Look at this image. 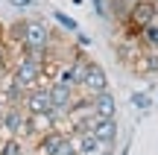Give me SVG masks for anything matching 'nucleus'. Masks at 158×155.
<instances>
[{
    "instance_id": "9d476101",
    "label": "nucleus",
    "mask_w": 158,
    "mask_h": 155,
    "mask_svg": "<svg viewBox=\"0 0 158 155\" xmlns=\"http://www.w3.org/2000/svg\"><path fill=\"white\" fill-rule=\"evenodd\" d=\"M76 138V144H79V155H97L102 149V144H100V138H97L94 132H82V135H73Z\"/></svg>"
},
{
    "instance_id": "dca6fc26",
    "label": "nucleus",
    "mask_w": 158,
    "mask_h": 155,
    "mask_svg": "<svg viewBox=\"0 0 158 155\" xmlns=\"http://www.w3.org/2000/svg\"><path fill=\"white\" fill-rule=\"evenodd\" d=\"M73 41H76L79 47H91V38H88L85 32H76V35H73Z\"/></svg>"
},
{
    "instance_id": "aec40b11",
    "label": "nucleus",
    "mask_w": 158,
    "mask_h": 155,
    "mask_svg": "<svg viewBox=\"0 0 158 155\" xmlns=\"http://www.w3.org/2000/svg\"><path fill=\"white\" fill-rule=\"evenodd\" d=\"M126 3H138V0H126Z\"/></svg>"
},
{
    "instance_id": "ddd939ff",
    "label": "nucleus",
    "mask_w": 158,
    "mask_h": 155,
    "mask_svg": "<svg viewBox=\"0 0 158 155\" xmlns=\"http://www.w3.org/2000/svg\"><path fill=\"white\" fill-rule=\"evenodd\" d=\"M129 100H132V105H135L138 111H149V108L155 105V100L149 97V94H141V91H135V94H132Z\"/></svg>"
},
{
    "instance_id": "412c9836",
    "label": "nucleus",
    "mask_w": 158,
    "mask_h": 155,
    "mask_svg": "<svg viewBox=\"0 0 158 155\" xmlns=\"http://www.w3.org/2000/svg\"><path fill=\"white\" fill-rule=\"evenodd\" d=\"M155 105H158V100H155Z\"/></svg>"
},
{
    "instance_id": "423d86ee",
    "label": "nucleus",
    "mask_w": 158,
    "mask_h": 155,
    "mask_svg": "<svg viewBox=\"0 0 158 155\" xmlns=\"http://www.w3.org/2000/svg\"><path fill=\"white\" fill-rule=\"evenodd\" d=\"M82 91L85 94H102V91H108V76H106V67L102 64H97V62H91L88 64V73H85V82H82Z\"/></svg>"
},
{
    "instance_id": "7ed1b4c3",
    "label": "nucleus",
    "mask_w": 158,
    "mask_h": 155,
    "mask_svg": "<svg viewBox=\"0 0 158 155\" xmlns=\"http://www.w3.org/2000/svg\"><path fill=\"white\" fill-rule=\"evenodd\" d=\"M27 108L23 105H6L3 111V120H0V129H3L6 135H15V138H21V135H27Z\"/></svg>"
},
{
    "instance_id": "2eb2a0df",
    "label": "nucleus",
    "mask_w": 158,
    "mask_h": 155,
    "mask_svg": "<svg viewBox=\"0 0 158 155\" xmlns=\"http://www.w3.org/2000/svg\"><path fill=\"white\" fill-rule=\"evenodd\" d=\"M91 6H94V15L100 21H108V3L106 0H91Z\"/></svg>"
},
{
    "instance_id": "0eeeda50",
    "label": "nucleus",
    "mask_w": 158,
    "mask_h": 155,
    "mask_svg": "<svg viewBox=\"0 0 158 155\" xmlns=\"http://www.w3.org/2000/svg\"><path fill=\"white\" fill-rule=\"evenodd\" d=\"M129 21L141 23V27H149V23L158 21V3L155 0H138V3H132V15Z\"/></svg>"
},
{
    "instance_id": "f257e3e1",
    "label": "nucleus",
    "mask_w": 158,
    "mask_h": 155,
    "mask_svg": "<svg viewBox=\"0 0 158 155\" xmlns=\"http://www.w3.org/2000/svg\"><path fill=\"white\" fill-rule=\"evenodd\" d=\"M15 76L23 88H35V85H44V62L32 56H23L21 62L15 64Z\"/></svg>"
},
{
    "instance_id": "6ab92c4d",
    "label": "nucleus",
    "mask_w": 158,
    "mask_h": 155,
    "mask_svg": "<svg viewBox=\"0 0 158 155\" xmlns=\"http://www.w3.org/2000/svg\"><path fill=\"white\" fill-rule=\"evenodd\" d=\"M0 70H6V53L0 50Z\"/></svg>"
},
{
    "instance_id": "a211bd4d",
    "label": "nucleus",
    "mask_w": 158,
    "mask_h": 155,
    "mask_svg": "<svg viewBox=\"0 0 158 155\" xmlns=\"http://www.w3.org/2000/svg\"><path fill=\"white\" fill-rule=\"evenodd\" d=\"M97 155H117V152H114V149H111V146H102V149H100V152H97Z\"/></svg>"
},
{
    "instance_id": "f8f14e48",
    "label": "nucleus",
    "mask_w": 158,
    "mask_h": 155,
    "mask_svg": "<svg viewBox=\"0 0 158 155\" xmlns=\"http://www.w3.org/2000/svg\"><path fill=\"white\" fill-rule=\"evenodd\" d=\"M141 47H143V50H155V53H158V21L149 23V27H143V32H141Z\"/></svg>"
},
{
    "instance_id": "39448f33",
    "label": "nucleus",
    "mask_w": 158,
    "mask_h": 155,
    "mask_svg": "<svg viewBox=\"0 0 158 155\" xmlns=\"http://www.w3.org/2000/svg\"><path fill=\"white\" fill-rule=\"evenodd\" d=\"M50 97H53V105H56V111H62L64 117H68V111L73 108L76 103V88L64 85V82H50Z\"/></svg>"
},
{
    "instance_id": "20e7f679",
    "label": "nucleus",
    "mask_w": 158,
    "mask_h": 155,
    "mask_svg": "<svg viewBox=\"0 0 158 155\" xmlns=\"http://www.w3.org/2000/svg\"><path fill=\"white\" fill-rule=\"evenodd\" d=\"M91 132L100 138L102 146H114L120 129H117V120H114V117H97L94 114V117H91Z\"/></svg>"
},
{
    "instance_id": "6e6552de",
    "label": "nucleus",
    "mask_w": 158,
    "mask_h": 155,
    "mask_svg": "<svg viewBox=\"0 0 158 155\" xmlns=\"http://www.w3.org/2000/svg\"><path fill=\"white\" fill-rule=\"evenodd\" d=\"M64 138H68V132H64V129H50L47 135H41V138H38L35 152H38V155H56Z\"/></svg>"
},
{
    "instance_id": "1a4fd4ad",
    "label": "nucleus",
    "mask_w": 158,
    "mask_h": 155,
    "mask_svg": "<svg viewBox=\"0 0 158 155\" xmlns=\"http://www.w3.org/2000/svg\"><path fill=\"white\" fill-rule=\"evenodd\" d=\"M94 114L97 117H114L117 114V100H114L111 91L94 94Z\"/></svg>"
},
{
    "instance_id": "f3484780",
    "label": "nucleus",
    "mask_w": 158,
    "mask_h": 155,
    "mask_svg": "<svg viewBox=\"0 0 158 155\" xmlns=\"http://www.w3.org/2000/svg\"><path fill=\"white\" fill-rule=\"evenodd\" d=\"M9 3H12V6H18V9H27L32 0H9Z\"/></svg>"
},
{
    "instance_id": "9b49d317",
    "label": "nucleus",
    "mask_w": 158,
    "mask_h": 155,
    "mask_svg": "<svg viewBox=\"0 0 158 155\" xmlns=\"http://www.w3.org/2000/svg\"><path fill=\"white\" fill-rule=\"evenodd\" d=\"M23 141L15 138V135H6L3 141H0V155H23Z\"/></svg>"
},
{
    "instance_id": "f03ea898",
    "label": "nucleus",
    "mask_w": 158,
    "mask_h": 155,
    "mask_svg": "<svg viewBox=\"0 0 158 155\" xmlns=\"http://www.w3.org/2000/svg\"><path fill=\"white\" fill-rule=\"evenodd\" d=\"M23 108H27V114H53L56 105H53V97H50V85L29 88L27 100H23Z\"/></svg>"
},
{
    "instance_id": "4468645a",
    "label": "nucleus",
    "mask_w": 158,
    "mask_h": 155,
    "mask_svg": "<svg viewBox=\"0 0 158 155\" xmlns=\"http://www.w3.org/2000/svg\"><path fill=\"white\" fill-rule=\"evenodd\" d=\"M53 18H56V21L62 23V27L68 29V32H79V23L73 21V18H68V15H64V12H59V9H53Z\"/></svg>"
}]
</instances>
